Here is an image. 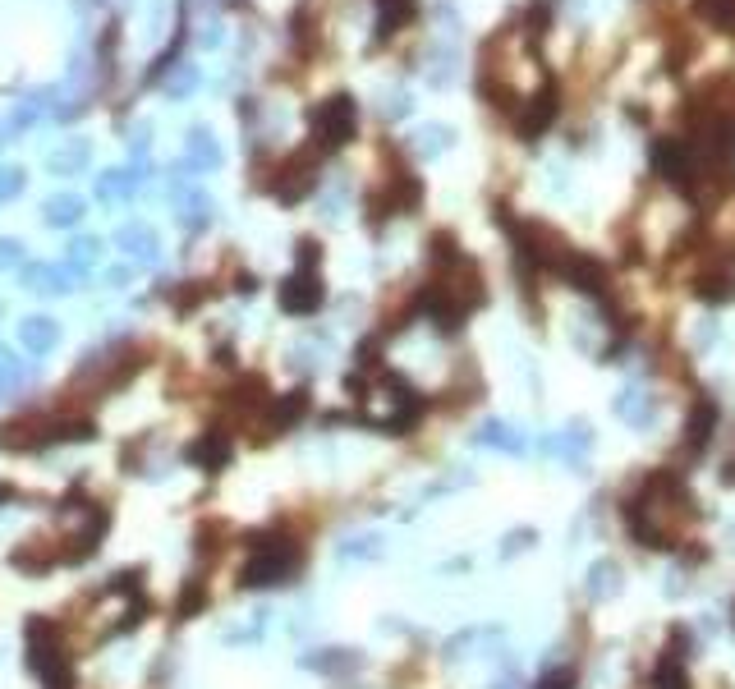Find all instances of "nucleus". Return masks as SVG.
<instances>
[{"label":"nucleus","mask_w":735,"mask_h":689,"mask_svg":"<svg viewBox=\"0 0 735 689\" xmlns=\"http://www.w3.org/2000/svg\"><path fill=\"white\" fill-rule=\"evenodd\" d=\"M694 497L685 492L671 469H657L644 478V487L625 501V524H630L639 547H671L685 533V524L694 520Z\"/></svg>","instance_id":"obj_1"},{"label":"nucleus","mask_w":735,"mask_h":689,"mask_svg":"<svg viewBox=\"0 0 735 689\" xmlns=\"http://www.w3.org/2000/svg\"><path fill=\"white\" fill-rule=\"evenodd\" d=\"M304 552L290 538H267V543H253V556L239 570V584L244 588H272V584H290L294 570H299Z\"/></svg>","instance_id":"obj_2"},{"label":"nucleus","mask_w":735,"mask_h":689,"mask_svg":"<svg viewBox=\"0 0 735 689\" xmlns=\"http://www.w3.org/2000/svg\"><path fill=\"white\" fill-rule=\"evenodd\" d=\"M189 460L198 464V469H207V474H221V469L230 464V432L207 428L203 437L189 446Z\"/></svg>","instance_id":"obj_3"},{"label":"nucleus","mask_w":735,"mask_h":689,"mask_svg":"<svg viewBox=\"0 0 735 689\" xmlns=\"http://www.w3.org/2000/svg\"><path fill=\"white\" fill-rule=\"evenodd\" d=\"M694 294H699V299H708V304H726V299L735 294V272L717 262V267H708V272L694 276Z\"/></svg>","instance_id":"obj_4"},{"label":"nucleus","mask_w":735,"mask_h":689,"mask_svg":"<svg viewBox=\"0 0 735 689\" xmlns=\"http://www.w3.org/2000/svg\"><path fill=\"white\" fill-rule=\"evenodd\" d=\"M552 115H556V92L547 88L543 97H529V106H524V115L515 120V125H520L524 138H533V134H543V129L552 125Z\"/></svg>","instance_id":"obj_5"},{"label":"nucleus","mask_w":735,"mask_h":689,"mask_svg":"<svg viewBox=\"0 0 735 689\" xmlns=\"http://www.w3.org/2000/svg\"><path fill=\"white\" fill-rule=\"evenodd\" d=\"M713 428H717V405H713V400H699V405H694L690 428H685V446H690V451L699 455L703 446L713 441Z\"/></svg>","instance_id":"obj_6"},{"label":"nucleus","mask_w":735,"mask_h":689,"mask_svg":"<svg viewBox=\"0 0 735 689\" xmlns=\"http://www.w3.org/2000/svg\"><path fill=\"white\" fill-rule=\"evenodd\" d=\"M281 304L290 308V313H308V308H317V304H322V285H317L313 276H294V281L285 285Z\"/></svg>","instance_id":"obj_7"},{"label":"nucleus","mask_w":735,"mask_h":689,"mask_svg":"<svg viewBox=\"0 0 735 689\" xmlns=\"http://www.w3.org/2000/svg\"><path fill=\"white\" fill-rule=\"evenodd\" d=\"M478 441L483 446H501V451H510V455H520L524 451V437L510 423H483V432H478Z\"/></svg>","instance_id":"obj_8"},{"label":"nucleus","mask_w":735,"mask_h":689,"mask_svg":"<svg viewBox=\"0 0 735 689\" xmlns=\"http://www.w3.org/2000/svg\"><path fill=\"white\" fill-rule=\"evenodd\" d=\"M616 588H621V570H616L611 561H602V565L588 570V593H593V598H607V593H616Z\"/></svg>","instance_id":"obj_9"},{"label":"nucleus","mask_w":735,"mask_h":689,"mask_svg":"<svg viewBox=\"0 0 735 689\" xmlns=\"http://www.w3.org/2000/svg\"><path fill=\"white\" fill-rule=\"evenodd\" d=\"M382 552V538L377 533H359L350 543H340V561H368V556Z\"/></svg>","instance_id":"obj_10"},{"label":"nucleus","mask_w":735,"mask_h":689,"mask_svg":"<svg viewBox=\"0 0 735 689\" xmlns=\"http://www.w3.org/2000/svg\"><path fill=\"white\" fill-rule=\"evenodd\" d=\"M23 345H28V350H51V345H56V327L28 322V327H23Z\"/></svg>","instance_id":"obj_11"},{"label":"nucleus","mask_w":735,"mask_h":689,"mask_svg":"<svg viewBox=\"0 0 735 689\" xmlns=\"http://www.w3.org/2000/svg\"><path fill=\"white\" fill-rule=\"evenodd\" d=\"M207 602V588H203V579H189V584H184V593H180V616H189V611H198Z\"/></svg>","instance_id":"obj_12"},{"label":"nucleus","mask_w":735,"mask_h":689,"mask_svg":"<svg viewBox=\"0 0 735 689\" xmlns=\"http://www.w3.org/2000/svg\"><path fill=\"white\" fill-rule=\"evenodd\" d=\"M533 689H575V667H556V671H547L543 680Z\"/></svg>","instance_id":"obj_13"},{"label":"nucleus","mask_w":735,"mask_h":689,"mask_svg":"<svg viewBox=\"0 0 735 689\" xmlns=\"http://www.w3.org/2000/svg\"><path fill=\"white\" fill-rule=\"evenodd\" d=\"M5 501H10V487H0V506H5Z\"/></svg>","instance_id":"obj_14"}]
</instances>
